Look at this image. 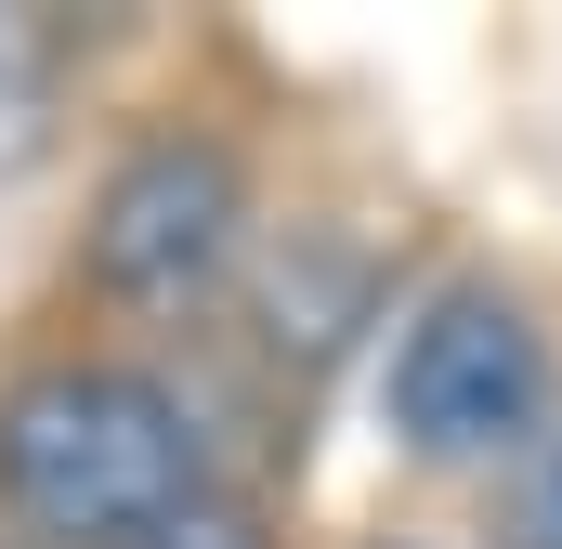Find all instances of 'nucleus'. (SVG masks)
I'll return each instance as SVG.
<instances>
[{
	"label": "nucleus",
	"mask_w": 562,
	"mask_h": 549,
	"mask_svg": "<svg viewBox=\"0 0 562 549\" xmlns=\"http://www.w3.org/2000/svg\"><path fill=\"white\" fill-rule=\"evenodd\" d=\"M210 484L196 458V406L157 367H26L0 393V511L40 549H132Z\"/></svg>",
	"instance_id": "1"
},
{
	"label": "nucleus",
	"mask_w": 562,
	"mask_h": 549,
	"mask_svg": "<svg viewBox=\"0 0 562 549\" xmlns=\"http://www.w3.org/2000/svg\"><path fill=\"white\" fill-rule=\"evenodd\" d=\"M380 418L419 471H510L537 432H550V327L524 288L497 274H458L431 288L380 367Z\"/></svg>",
	"instance_id": "2"
},
{
	"label": "nucleus",
	"mask_w": 562,
	"mask_h": 549,
	"mask_svg": "<svg viewBox=\"0 0 562 549\" xmlns=\"http://www.w3.org/2000/svg\"><path fill=\"white\" fill-rule=\"evenodd\" d=\"M249 262V170L210 132H144L92 183V288L119 314H210L223 274Z\"/></svg>",
	"instance_id": "3"
},
{
	"label": "nucleus",
	"mask_w": 562,
	"mask_h": 549,
	"mask_svg": "<svg viewBox=\"0 0 562 549\" xmlns=\"http://www.w3.org/2000/svg\"><path fill=\"white\" fill-rule=\"evenodd\" d=\"M484 537L497 549H562V418L497 471V497H484Z\"/></svg>",
	"instance_id": "4"
},
{
	"label": "nucleus",
	"mask_w": 562,
	"mask_h": 549,
	"mask_svg": "<svg viewBox=\"0 0 562 549\" xmlns=\"http://www.w3.org/2000/svg\"><path fill=\"white\" fill-rule=\"evenodd\" d=\"M40 132H53V26L0 13V170L40 157Z\"/></svg>",
	"instance_id": "5"
},
{
	"label": "nucleus",
	"mask_w": 562,
	"mask_h": 549,
	"mask_svg": "<svg viewBox=\"0 0 562 549\" xmlns=\"http://www.w3.org/2000/svg\"><path fill=\"white\" fill-rule=\"evenodd\" d=\"M132 549H276V524H262V497H236V484H196L170 524H144Z\"/></svg>",
	"instance_id": "6"
},
{
	"label": "nucleus",
	"mask_w": 562,
	"mask_h": 549,
	"mask_svg": "<svg viewBox=\"0 0 562 549\" xmlns=\"http://www.w3.org/2000/svg\"><path fill=\"white\" fill-rule=\"evenodd\" d=\"M380 549H406V537H380Z\"/></svg>",
	"instance_id": "7"
}]
</instances>
